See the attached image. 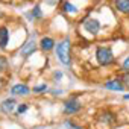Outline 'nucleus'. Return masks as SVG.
<instances>
[{
    "instance_id": "obj_25",
    "label": "nucleus",
    "mask_w": 129,
    "mask_h": 129,
    "mask_svg": "<svg viewBox=\"0 0 129 129\" xmlns=\"http://www.w3.org/2000/svg\"><path fill=\"white\" fill-rule=\"evenodd\" d=\"M2 15H3V14H2V12H0V17H2Z\"/></svg>"
},
{
    "instance_id": "obj_23",
    "label": "nucleus",
    "mask_w": 129,
    "mask_h": 129,
    "mask_svg": "<svg viewBox=\"0 0 129 129\" xmlns=\"http://www.w3.org/2000/svg\"><path fill=\"white\" fill-rule=\"evenodd\" d=\"M46 2V5H49V6H56L58 3H59V0H44Z\"/></svg>"
},
{
    "instance_id": "obj_8",
    "label": "nucleus",
    "mask_w": 129,
    "mask_h": 129,
    "mask_svg": "<svg viewBox=\"0 0 129 129\" xmlns=\"http://www.w3.org/2000/svg\"><path fill=\"white\" fill-rule=\"evenodd\" d=\"M17 106H18V103H17L15 97H12V96L6 97V99H3L2 102H0V112L5 114V115H9V114L15 112Z\"/></svg>"
},
{
    "instance_id": "obj_3",
    "label": "nucleus",
    "mask_w": 129,
    "mask_h": 129,
    "mask_svg": "<svg viewBox=\"0 0 129 129\" xmlns=\"http://www.w3.org/2000/svg\"><path fill=\"white\" fill-rule=\"evenodd\" d=\"M82 108H84V105L78 96H70L62 102V112L66 115H76L82 111Z\"/></svg>"
},
{
    "instance_id": "obj_10",
    "label": "nucleus",
    "mask_w": 129,
    "mask_h": 129,
    "mask_svg": "<svg viewBox=\"0 0 129 129\" xmlns=\"http://www.w3.org/2000/svg\"><path fill=\"white\" fill-rule=\"evenodd\" d=\"M38 46H40V50H41V52L49 53V52L55 50V47H56V41H55V38H52V37H49V35H44V37L40 38Z\"/></svg>"
},
{
    "instance_id": "obj_20",
    "label": "nucleus",
    "mask_w": 129,
    "mask_h": 129,
    "mask_svg": "<svg viewBox=\"0 0 129 129\" xmlns=\"http://www.w3.org/2000/svg\"><path fill=\"white\" fill-rule=\"evenodd\" d=\"M8 59L5 58V56H2V55H0V73H2V72H5L6 69H8Z\"/></svg>"
},
{
    "instance_id": "obj_14",
    "label": "nucleus",
    "mask_w": 129,
    "mask_h": 129,
    "mask_svg": "<svg viewBox=\"0 0 129 129\" xmlns=\"http://www.w3.org/2000/svg\"><path fill=\"white\" fill-rule=\"evenodd\" d=\"M112 5L117 12L123 15H129V0H114Z\"/></svg>"
},
{
    "instance_id": "obj_12",
    "label": "nucleus",
    "mask_w": 129,
    "mask_h": 129,
    "mask_svg": "<svg viewBox=\"0 0 129 129\" xmlns=\"http://www.w3.org/2000/svg\"><path fill=\"white\" fill-rule=\"evenodd\" d=\"M11 30L6 24H0V50H5L9 44Z\"/></svg>"
},
{
    "instance_id": "obj_13",
    "label": "nucleus",
    "mask_w": 129,
    "mask_h": 129,
    "mask_svg": "<svg viewBox=\"0 0 129 129\" xmlns=\"http://www.w3.org/2000/svg\"><path fill=\"white\" fill-rule=\"evenodd\" d=\"M61 12L67 14V15H76V14L81 12V9H79L75 3H72L70 0H66V2L61 3Z\"/></svg>"
},
{
    "instance_id": "obj_24",
    "label": "nucleus",
    "mask_w": 129,
    "mask_h": 129,
    "mask_svg": "<svg viewBox=\"0 0 129 129\" xmlns=\"http://www.w3.org/2000/svg\"><path fill=\"white\" fill-rule=\"evenodd\" d=\"M123 100H129V93H126V94H123Z\"/></svg>"
},
{
    "instance_id": "obj_15",
    "label": "nucleus",
    "mask_w": 129,
    "mask_h": 129,
    "mask_svg": "<svg viewBox=\"0 0 129 129\" xmlns=\"http://www.w3.org/2000/svg\"><path fill=\"white\" fill-rule=\"evenodd\" d=\"M49 90H50V88H49L47 84H40V85H34L32 93H35V94H46Z\"/></svg>"
},
{
    "instance_id": "obj_22",
    "label": "nucleus",
    "mask_w": 129,
    "mask_h": 129,
    "mask_svg": "<svg viewBox=\"0 0 129 129\" xmlns=\"http://www.w3.org/2000/svg\"><path fill=\"white\" fill-rule=\"evenodd\" d=\"M49 93H50L52 96H61V94L64 93V90H62V88H50Z\"/></svg>"
},
{
    "instance_id": "obj_1",
    "label": "nucleus",
    "mask_w": 129,
    "mask_h": 129,
    "mask_svg": "<svg viewBox=\"0 0 129 129\" xmlns=\"http://www.w3.org/2000/svg\"><path fill=\"white\" fill-rule=\"evenodd\" d=\"M55 56L64 67H70L72 66L73 56H72V40H70V37H64L61 41L56 43Z\"/></svg>"
},
{
    "instance_id": "obj_17",
    "label": "nucleus",
    "mask_w": 129,
    "mask_h": 129,
    "mask_svg": "<svg viewBox=\"0 0 129 129\" xmlns=\"http://www.w3.org/2000/svg\"><path fill=\"white\" fill-rule=\"evenodd\" d=\"M62 78H64V72H62V70H55V72L52 73V81H53L55 84L61 82Z\"/></svg>"
},
{
    "instance_id": "obj_5",
    "label": "nucleus",
    "mask_w": 129,
    "mask_h": 129,
    "mask_svg": "<svg viewBox=\"0 0 129 129\" xmlns=\"http://www.w3.org/2000/svg\"><path fill=\"white\" fill-rule=\"evenodd\" d=\"M82 27H84L85 32H88L90 35H94L96 37L100 32V29H102V23L96 17H88V18H85L82 21Z\"/></svg>"
},
{
    "instance_id": "obj_9",
    "label": "nucleus",
    "mask_w": 129,
    "mask_h": 129,
    "mask_svg": "<svg viewBox=\"0 0 129 129\" xmlns=\"http://www.w3.org/2000/svg\"><path fill=\"white\" fill-rule=\"evenodd\" d=\"M97 121L106 124V126H112L115 121H117V115L115 112H112L111 109H102L99 114H97Z\"/></svg>"
},
{
    "instance_id": "obj_7",
    "label": "nucleus",
    "mask_w": 129,
    "mask_h": 129,
    "mask_svg": "<svg viewBox=\"0 0 129 129\" xmlns=\"http://www.w3.org/2000/svg\"><path fill=\"white\" fill-rule=\"evenodd\" d=\"M30 93H32V88L27 84H21V82L14 84L9 88V94L12 97H27V96H30Z\"/></svg>"
},
{
    "instance_id": "obj_16",
    "label": "nucleus",
    "mask_w": 129,
    "mask_h": 129,
    "mask_svg": "<svg viewBox=\"0 0 129 129\" xmlns=\"http://www.w3.org/2000/svg\"><path fill=\"white\" fill-rule=\"evenodd\" d=\"M64 127L66 129H85L84 126H81L79 123H76L75 120H70V118L64 120Z\"/></svg>"
},
{
    "instance_id": "obj_11",
    "label": "nucleus",
    "mask_w": 129,
    "mask_h": 129,
    "mask_svg": "<svg viewBox=\"0 0 129 129\" xmlns=\"http://www.w3.org/2000/svg\"><path fill=\"white\" fill-rule=\"evenodd\" d=\"M24 17L27 18V21H40L43 20L44 14H43V9L40 5H35L34 8H30V11H26L24 12Z\"/></svg>"
},
{
    "instance_id": "obj_2",
    "label": "nucleus",
    "mask_w": 129,
    "mask_h": 129,
    "mask_svg": "<svg viewBox=\"0 0 129 129\" xmlns=\"http://www.w3.org/2000/svg\"><path fill=\"white\" fill-rule=\"evenodd\" d=\"M96 61L100 67H111L115 62L112 49L108 46H97L96 47Z\"/></svg>"
},
{
    "instance_id": "obj_4",
    "label": "nucleus",
    "mask_w": 129,
    "mask_h": 129,
    "mask_svg": "<svg viewBox=\"0 0 129 129\" xmlns=\"http://www.w3.org/2000/svg\"><path fill=\"white\" fill-rule=\"evenodd\" d=\"M38 49H40V46H38V41H37V34L34 32V34L21 44V47L18 49V55H20L21 58L27 59V58H30Z\"/></svg>"
},
{
    "instance_id": "obj_6",
    "label": "nucleus",
    "mask_w": 129,
    "mask_h": 129,
    "mask_svg": "<svg viewBox=\"0 0 129 129\" xmlns=\"http://www.w3.org/2000/svg\"><path fill=\"white\" fill-rule=\"evenodd\" d=\"M102 87H103L105 90H108V91H114V93H124V91H126V88H124V85H123L120 76H117V78H111V79L105 81Z\"/></svg>"
},
{
    "instance_id": "obj_18",
    "label": "nucleus",
    "mask_w": 129,
    "mask_h": 129,
    "mask_svg": "<svg viewBox=\"0 0 129 129\" xmlns=\"http://www.w3.org/2000/svg\"><path fill=\"white\" fill-rule=\"evenodd\" d=\"M27 109H29V105H27V103H18V106H17V109H15V114H17V115H21V114H24Z\"/></svg>"
},
{
    "instance_id": "obj_19",
    "label": "nucleus",
    "mask_w": 129,
    "mask_h": 129,
    "mask_svg": "<svg viewBox=\"0 0 129 129\" xmlns=\"http://www.w3.org/2000/svg\"><path fill=\"white\" fill-rule=\"evenodd\" d=\"M120 78H121V82H123L124 88H126V90H129V72L121 73V75H120Z\"/></svg>"
},
{
    "instance_id": "obj_21",
    "label": "nucleus",
    "mask_w": 129,
    "mask_h": 129,
    "mask_svg": "<svg viewBox=\"0 0 129 129\" xmlns=\"http://www.w3.org/2000/svg\"><path fill=\"white\" fill-rule=\"evenodd\" d=\"M120 70L124 73V72H129V55L123 59V62H121V66H120Z\"/></svg>"
}]
</instances>
